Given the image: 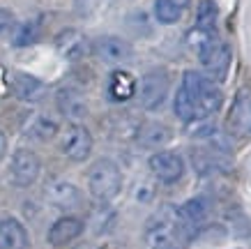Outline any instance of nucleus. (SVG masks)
<instances>
[{
    "label": "nucleus",
    "instance_id": "1",
    "mask_svg": "<svg viewBox=\"0 0 251 249\" xmlns=\"http://www.w3.org/2000/svg\"><path fill=\"white\" fill-rule=\"evenodd\" d=\"M221 90L210 76L201 72H184L182 85L177 88L173 99V111L182 122L205 120L217 113L221 106Z\"/></svg>",
    "mask_w": 251,
    "mask_h": 249
},
{
    "label": "nucleus",
    "instance_id": "2",
    "mask_svg": "<svg viewBox=\"0 0 251 249\" xmlns=\"http://www.w3.org/2000/svg\"><path fill=\"white\" fill-rule=\"evenodd\" d=\"M194 235L187 231L175 208H161L145 226V242L150 249H184Z\"/></svg>",
    "mask_w": 251,
    "mask_h": 249
},
{
    "label": "nucleus",
    "instance_id": "3",
    "mask_svg": "<svg viewBox=\"0 0 251 249\" xmlns=\"http://www.w3.org/2000/svg\"><path fill=\"white\" fill-rule=\"evenodd\" d=\"M88 189L99 203L113 201L122 189V171L113 159H97L88 171Z\"/></svg>",
    "mask_w": 251,
    "mask_h": 249
},
{
    "label": "nucleus",
    "instance_id": "4",
    "mask_svg": "<svg viewBox=\"0 0 251 249\" xmlns=\"http://www.w3.org/2000/svg\"><path fill=\"white\" fill-rule=\"evenodd\" d=\"M226 132L237 141L251 138V88L244 85L235 92L230 111L226 115Z\"/></svg>",
    "mask_w": 251,
    "mask_h": 249
},
{
    "label": "nucleus",
    "instance_id": "5",
    "mask_svg": "<svg viewBox=\"0 0 251 249\" xmlns=\"http://www.w3.org/2000/svg\"><path fill=\"white\" fill-rule=\"evenodd\" d=\"M198 58L203 62L205 72L210 74L212 81H224L226 74H228L230 60H233V53H230V46L226 42H221L219 37H212L207 44H203L198 49Z\"/></svg>",
    "mask_w": 251,
    "mask_h": 249
},
{
    "label": "nucleus",
    "instance_id": "6",
    "mask_svg": "<svg viewBox=\"0 0 251 249\" xmlns=\"http://www.w3.org/2000/svg\"><path fill=\"white\" fill-rule=\"evenodd\" d=\"M168 85H171V79L164 69H152V72L143 74L141 83H136L141 106L148 111H157L168 97Z\"/></svg>",
    "mask_w": 251,
    "mask_h": 249
},
{
    "label": "nucleus",
    "instance_id": "7",
    "mask_svg": "<svg viewBox=\"0 0 251 249\" xmlns=\"http://www.w3.org/2000/svg\"><path fill=\"white\" fill-rule=\"evenodd\" d=\"M39 171H42V162L32 150L28 148H19V150L12 155V162H9V180L16 187H30L35 185L39 178Z\"/></svg>",
    "mask_w": 251,
    "mask_h": 249
},
{
    "label": "nucleus",
    "instance_id": "8",
    "mask_svg": "<svg viewBox=\"0 0 251 249\" xmlns=\"http://www.w3.org/2000/svg\"><path fill=\"white\" fill-rule=\"evenodd\" d=\"M60 150L69 162H85L92 152V134L88 132V127L78 122L69 125L67 132L62 134Z\"/></svg>",
    "mask_w": 251,
    "mask_h": 249
},
{
    "label": "nucleus",
    "instance_id": "9",
    "mask_svg": "<svg viewBox=\"0 0 251 249\" xmlns=\"http://www.w3.org/2000/svg\"><path fill=\"white\" fill-rule=\"evenodd\" d=\"M44 198L53 205V208L65 210V212L78 210V208L83 205V194H81V189H78L76 185L67 182V180H51V182H46Z\"/></svg>",
    "mask_w": 251,
    "mask_h": 249
},
{
    "label": "nucleus",
    "instance_id": "10",
    "mask_svg": "<svg viewBox=\"0 0 251 249\" xmlns=\"http://www.w3.org/2000/svg\"><path fill=\"white\" fill-rule=\"evenodd\" d=\"M148 166H150L154 178L159 182H164V185H175L184 175V159L177 152H171V150L154 152L150 157V162H148Z\"/></svg>",
    "mask_w": 251,
    "mask_h": 249
},
{
    "label": "nucleus",
    "instance_id": "11",
    "mask_svg": "<svg viewBox=\"0 0 251 249\" xmlns=\"http://www.w3.org/2000/svg\"><path fill=\"white\" fill-rule=\"evenodd\" d=\"M90 49L97 53L99 60L108 62V65H122V62L131 60V55H134V49H131L129 42H125L122 37H115V35L97 37Z\"/></svg>",
    "mask_w": 251,
    "mask_h": 249
},
{
    "label": "nucleus",
    "instance_id": "12",
    "mask_svg": "<svg viewBox=\"0 0 251 249\" xmlns=\"http://www.w3.org/2000/svg\"><path fill=\"white\" fill-rule=\"evenodd\" d=\"M191 162H194L198 173L217 171V168H221L224 162H228V150L219 143V138H210L207 143L191 148Z\"/></svg>",
    "mask_w": 251,
    "mask_h": 249
},
{
    "label": "nucleus",
    "instance_id": "13",
    "mask_svg": "<svg viewBox=\"0 0 251 249\" xmlns=\"http://www.w3.org/2000/svg\"><path fill=\"white\" fill-rule=\"evenodd\" d=\"M83 219L74 217V215H65V217L55 219L51 228H49V245H53V247H67L69 242H74L78 235L83 233Z\"/></svg>",
    "mask_w": 251,
    "mask_h": 249
},
{
    "label": "nucleus",
    "instance_id": "14",
    "mask_svg": "<svg viewBox=\"0 0 251 249\" xmlns=\"http://www.w3.org/2000/svg\"><path fill=\"white\" fill-rule=\"evenodd\" d=\"M175 210H177L180 221L187 226V231H189L191 235H196V231L205 224L207 215H210V201H207L205 196H194V198H189V201H184V203L180 205V208H175Z\"/></svg>",
    "mask_w": 251,
    "mask_h": 249
},
{
    "label": "nucleus",
    "instance_id": "15",
    "mask_svg": "<svg viewBox=\"0 0 251 249\" xmlns=\"http://www.w3.org/2000/svg\"><path fill=\"white\" fill-rule=\"evenodd\" d=\"M55 104H58V111L72 122H81L88 115L85 97L78 90H72V88H62L55 97Z\"/></svg>",
    "mask_w": 251,
    "mask_h": 249
},
{
    "label": "nucleus",
    "instance_id": "16",
    "mask_svg": "<svg viewBox=\"0 0 251 249\" xmlns=\"http://www.w3.org/2000/svg\"><path fill=\"white\" fill-rule=\"evenodd\" d=\"M28 231L16 217L0 219V249H25Z\"/></svg>",
    "mask_w": 251,
    "mask_h": 249
},
{
    "label": "nucleus",
    "instance_id": "17",
    "mask_svg": "<svg viewBox=\"0 0 251 249\" xmlns=\"http://www.w3.org/2000/svg\"><path fill=\"white\" fill-rule=\"evenodd\" d=\"M55 46H58V51L67 58V60H81L85 53L90 51V44H88V39L81 35L78 30H62L58 37H55Z\"/></svg>",
    "mask_w": 251,
    "mask_h": 249
},
{
    "label": "nucleus",
    "instance_id": "18",
    "mask_svg": "<svg viewBox=\"0 0 251 249\" xmlns=\"http://www.w3.org/2000/svg\"><path fill=\"white\" fill-rule=\"evenodd\" d=\"M12 90L23 102H39L46 95V85L35 76L19 72V74L12 76Z\"/></svg>",
    "mask_w": 251,
    "mask_h": 249
},
{
    "label": "nucleus",
    "instance_id": "19",
    "mask_svg": "<svg viewBox=\"0 0 251 249\" xmlns=\"http://www.w3.org/2000/svg\"><path fill=\"white\" fill-rule=\"evenodd\" d=\"M134 95H136V79L125 69H115L108 79V97L113 102H129Z\"/></svg>",
    "mask_w": 251,
    "mask_h": 249
},
{
    "label": "nucleus",
    "instance_id": "20",
    "mask_svg": "<svg viewBox=\"0 0 251 249\" xmlns=\"http://www.w3.org/2000/svg\"><path fill=\"white\" fill-rule=\"evenodd\" d=\"M58 134V122L51 120L49 115H32L23 127V136H28L32 141H51Z\"/></svg>",
    "mask_w": 251,
    "mask_h": 249
},
{
    "label": "nucleus",
    "instance_id": "21",
    "mask_svg": "<svg viewBox=\"0 0 251 249\" xmlns=\"http://www.w3.org/2000/svg\"><path fill=\"white\" fill-rule=\"evenodd\" d=\"M136 141L143 148H159V145L171 141V129L166 125H161V122H145L138 129Z\"/></svg>",
    "mask_w": 251,
    "mask_h": 249
},
{
    "label": "nucleus",
    "instance_id": "22",
    "mask_svg": "<svg viewBox=\"0 0 251 249\" xmlns=\"http://www.w3.org/2000/svg\"><path fill=\"white\" fill-rule=\"evenodd\" d=\"M196 30L201 32H217V5L212 0H201L196 9Z\"/></svg>",
    "mask_w": 251,
    "mask_h": 249
},
{
    "label": "nucleus",
    "instance_id": "23",
    "mask_svg": "<svg viewBox=\"0 0 251 249\" xmlns=\"http://www.w3.org/2000/svg\"><path fill=\"white\" fill-rule=\"evenodd\" d=\"M184 9L177 7L173 0H154V19L164 26H171V23H177L180 16H182Z\"/></svg>",
    "mask_w": 251,
    "mask_h": 249
},
{
    "label": "nucleus",
    "instance_id": "24",
    "mask_svg": "<svg viewBox=\"0 0 251 249\" xmlns=\"http://www.w3.org/2000/svg\"><path fill=\"white\" fill-rule=\"evenodd\" d=\"M37 37H39V21H25L21 26H16V30L12 32V44L30 46L37 42Z\"/></svg>",
    "mask_w": 251,
    "mask_h": 249
},
{
    "label": "nucleus",
    "instance_id": "25",
    "mask_svg": "<svg viewBox=\"0 0 251 249\" xmlns=\"http://www.w3.org/2000/svg\"><path fill=\"white\" fill-rule=\"evenodd\" d=\"M16 30V16L9 9H0V37H7Z\"/></svg>",
    "mask_w": 251,
    "mask_h": 249
},
{
    "label": "nucleus",
    "instance_id": "26",
    "mask_svg": "<svg viewBox=\"0 0 251 249\" xmlns=\"http://www.w3.org/2000/svg\"><path fill=\"white\" fill-rule=\"evenodd\" d=\"M5 152H7V136L0 132V159L5 157Z\"/></svg>",
    "mask_w": 251,
    "mask_h": 249
},
{
    "label": "nucleus",
    "instance_id": "27",
    "mask_svg": "<svg viewBox=\"0 0 251 249\" xmlns=\"http://www.w3.org/2000/svg\"><path fill=\"white\" fill-rule=\"evenodd\" d=\"M173 2H175V5H177V7L187 9V7H189V2H191V0H173Z\"/></svg>",
    "mask_w": 251,
    "mask_h": 249
},
{
    "label": "nucleus",
    "instance_id": "28",
    "mask_svg": "<svg viewBox=\"0 0 251 249\" xmlns=\"http://www.w3.org/2000/svg\"><path fill=\"white\" fill-rule=\"evenodd\" d=\"M76 249H101V247H97V245H81V247H76Z\"/></svg>",
    "mask_w": 251,
    "mask_h": 249
}]
</instances>
